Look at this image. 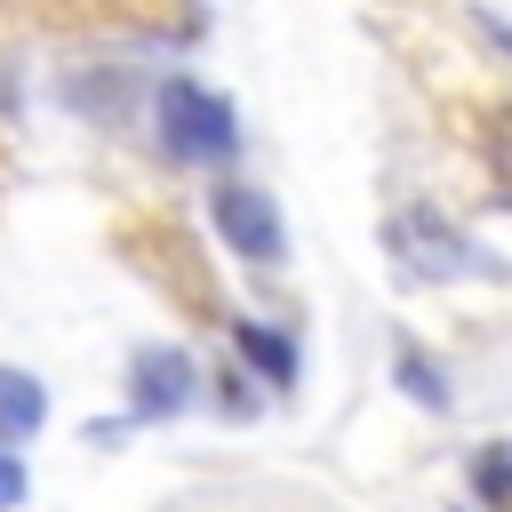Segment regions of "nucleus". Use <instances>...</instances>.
I'll return each mask as SVG.
<instances>
[{"label":"nucleus","mask_w":512,"mask_h":512,"mask_svg":"<svg viewBox=\"0 0 512 512\" xmlns=\"http://www.w3.org/2000/svg\"><path fill=\"white\" fill-rule=\"evenodd\" d=\"M152 112H160V144H168L176 160H232V152H240L232 104H224L216 88H200V80H160Z\"/></svg>","instance_id":"obj_1"},{"label":"nucleus","mask_w":512,"mask_h":512,"mask_svg":"<svg viewBox=\"0 0 512 512\" xmlns=\"http://www.w3.org/2000/svg\"><path fill=\"white\" fill-rule=\"evenodd\" d=\"M384 240H392V256H400L416 280H472V272L496 280V272H504V264H488V248H472V240H464L440 208H424V200L400 208V216L384 224Z\"/></svg>","instance_id":"obj_2"},{"label":"nucleus","mask_w":512,"mask_h":512,"mask_svg":"<svg viewBox=\"0 0 512 512\" xmlns=\"http://www.w3.org/2000/svg\"><path fill=\"white\" fill-rule=\"evenodd\" d=\"M208 216H216V232H224L232 256H248V264H280V256H288V224H280L272 192H256V184H216V192H208Z\"/></svg>","instance_id":"obj_3"},{"label":"nucleus","mask_w":512,"mask_h":512,"mask_svg":"<svg viewBox=\"0 0 512 512\" xmlns=\"http://www.w3.org/2000/svg\"><path fill=\"white\" fill-rule=\"evenodd\" d=\"M192 384H200V368H192L184 344H144V352L128 360V400H136V416H176V408L192 400Z\"/></svg>","instance_id":"obj_4"},{"label":"nucleus","mask_w":512,"mask_h":512,"mask_svg":"<svg viewBox=\"0 0 512 512\" xmlns=\"http://www.w3.org/2000/svg\"><path fill=\"white\" fill-rule=\"evenodd\" d=\"M40 424H48V392H40V376L0 368V448H8V440H32Z\"/></svg>","instance_id":"obj_5"},{"label":"nucleus","mask_w":512,"mask_h":512,"mask_svg":"<svg viewBox=\"0 0 512 512\" xmlns=\"http://www.w3.org/2000/svg\"><path fill=\"white\" fill-rule=\"evenodd\" d=\"M232 344L264 368V384H296V344H288L280 328H264V320H232Z\"/></svg>","instance_id":"obj_6"},{"label":"nucleus","mask_w":512,"mask_h":512,"mask_svg":"<svg viewBox=\"0 0 512 512\" xmlns=\"http://www.w3.org/2000/svg\"><path fill=\"white\" fill-rule=\"evenodd\" d=\"M392 368H400V392H408L416 408H432V416H448V408H456V384H448V376L432 368V352L400 344V360H392Z\"/></svg>","instance_id":"obj_7"},{"label":"nucleus","mask_w":512,"mask_h":512,"mask_svg":"<svg viewBox=\"0 0 512 512\" xmlns=\"http://www.w3.org/2000/svg\"><path fill=\"white\" fill-rule=\"evenodd\" d=\"M472 488H480L496 512H512V440H488V448L472 456Z\"/></svg>","instance_id":"obj_8"},{"label":"nucleus","mask_w":512,"mask_h":512,"mask_svg":"<svg viewBox=\"0 0 512 512\" xmlns=\"http://www.w3.org/2000/svg\"><path fill=\"white\" fill-rule=\"evenodd\" d=\"M24 488H32V480H24V456H16V448H0V512H16V504H24Z\"/></svg>","instance_id":"obj_9"}]
</instances>
